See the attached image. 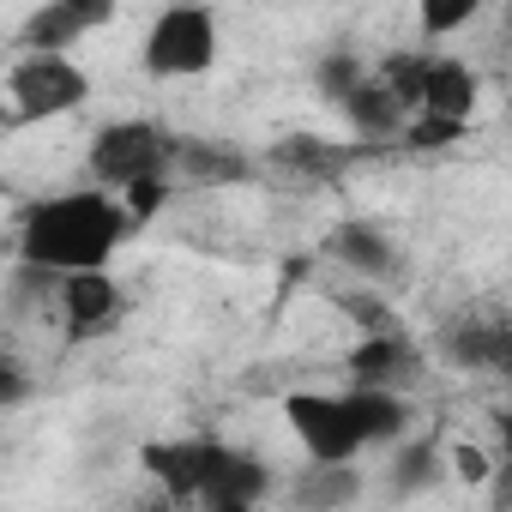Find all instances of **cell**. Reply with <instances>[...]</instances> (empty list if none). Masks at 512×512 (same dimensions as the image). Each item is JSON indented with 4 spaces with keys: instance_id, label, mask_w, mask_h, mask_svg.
<instances>
[{
    "instance_id": "1",
    "label": "cell",
    "mask_w": 512,
    "mask_h": 512,
    "mask_svg": "<svg viewBox=\"0 0 512 512\" xmlns=\"http://www.w3.org/2000/svg\"><path fill=\"white\" fill-rule=\"evenodd\" d=\"M139 223L127 217V205L97 181V187H73L55 199H37L19 217V260L25 266H49V272H85V266H109L115 247L133 235Z\"/></svg>"
},
{
    "instance_id": "2",
    "label": "cell",
    "mask_w": 512,
    "mask_h": 512,
    "mask_svg": "<svg viewBox=\"0 0 512 512\" xmlns=\"http://www.w3.org/2000/svg\"><path fill=\"white\" fill-rule=\"evenodd\" d=\"M145 470L163 482L175 506H211V512H247L272 488V470L260 458L223 440H151Z\"/></svg>"
},
{
    "instance_id": "3",
    "label": "cell",
    "mask_w": 512,
    "mask_h": 512,
    "mask_svg": "<svg viewBox=\"0 0 512 512\" xmlns=\"http://www.w3.org/2000/svg\"><path fill=\"white\" fill-rule=\"evenodd\" d=\"M145 73L151 79H199L217 67V13L205 0H175L163 7L145 31V49H139Z\"/></svg>"
},
{
    "instance_id": "4",
    "label": "cell",
    "mask_w": 512,
    "mask_h": 512,
    "mask_svg": "<svg viewBox=\"0 0 512 512\" xmlns=\"http://www.w3.org/2000/svg\"><path fill=\"white\" fill-rule=\"evenodd\" d=\"M7 97H13V115L19 121H55V115L85 109L91 79L61 49H25L13 61V73H7Z\"/></svg>"
},
{
    "instance_id": "5",
    "label": "cell",
    "mask_w": 512,
    "mask_h": 512,
    "mask_svg": "<svg viewBox=\"0 0 512 512\" xmlns=\"http://www.w3.org/2000/svg\"><path fill=\"white\" fill-rule=\"evenodd\" d=\"M175 151H181V145H175L157 121H109V127H97V139H91V175L121 193V187L139 181V175H169Z\"/></svg>"
},
{
    "instance_id": "6",
    "label": "cell",
    "mask_w": 512,
    "mask_h": 512,
    "mask_svg": "<svg viewBox=\"0 0 512 512\" xmlns=\"http://www.w3.org/2000/svg\"><path fill=\"white\" fill-rule=\"evenodd\" d=\"M284 422H290V434L302 440L308 458H356L368 446L362 422L350 410V392H290Z\"/></svg>"
},
{
    "instance_id": "7",
    "label": "cell",
    "mask_w": 512,
    "mask_h": 512,
    "mask_svg": "<svg viewBox=\"0 0 512 512\" xmlns=\"http://www.w3.org/2000/svg\"><path fill=\"white\" fill-rule=\"evenodd\" d=\"M55 296H61V320H67V338H73V344L109 338V332L121 326V284L109 278V266L67 272Z\"/></svg>"
},
{
    "instance_id": "8",
    "label": "cell",
    "mask_w": 512,
    "mask_h": 512,
    "mask_svg": "<svg viewBox=\"0 0 512 512\" xmlns=\"http://www.w3.org/2000/svg\"><path fill=\"white\" fill-rule=\"evenodd\" d=\"M344 368H350V386H392V392H404V386L422 374V350H416L398 326H386V332H368V338L344 356Z\"/></svg>"
},
{
    "instance_id": "9",
    "label": "cell",
    "mask_w": 512,
    "mask_h": 512,
    "mask_svg": "<svg viewBox=\"0 0 512 512\" xmlns=\"http://www.w3.org/2000/svg\"><path fill=\"white\" fill-rule=\"evenodd\" d=\"M446 362L470 368V374H500L512 380V326L506 320H458L440 332Z\"/></svg>"
},
{
    "instance_id": "10",
    "label": "cell",
    "mask_w": 512,
    "mask_h": 512,
    "mask_svg": "<svg viewBox=\"0 0 512 512\" xmlns=\"http://www.w3.org/2000/svg\"><path fill=\"white\" fill-rule=\"evenodd\" d=\"M290 500L308 512H338L362 500V470L356 458H308V470L290 482Z\"/></svg>"
},
{
    "instance_id": "11",
    "label": "cell",
    "mask_w": 512,
    "mask_h": 512,
    "mask_svg": "<svg viewBox=\"0 0 512 512\" xmlns=\"http://www.w3.org/2000/svg\"><path fill=\"white\" fill-rule=\"evenodd\" d=\"M326 253H332L344 272H356V278H392L398 272V247L374 223H338L326 235Z\"/></svg>"
},
{
    "instance_id": "12",
    "label": "cell",
    "mask_w": 512,
    "mask_h": 512,
    "mask_svg": "<svg viewBox=\"0 0 512 512\" xmlns=\"http://www.w3.org/2000/svg\"><path fill=\"white\" fill-rule=\"evenodd\" d=\"M338 109L350 115V127H356L362 139H404V103H398V91H392L380 73H368Z\"/></svg>"
},
{
    "instance_id": "13",
    "label": "cell",
    "mask_w": 512,
    "mask_h": 512,
    "mask_svg": "<svg viewBox=\"0 0 512 512\" xmlns=\"http://www.w3.org/2000/svg\"><path fill=\"white\" fill-rule=\"evenodd\" d=\"M350 410H356L368 446H398L410 434V404L392 386H350Z\"/></svg>"
},
{
    "instance_id": "14",
    "label": "cell",
    "mask_w": 512,
    "mask_h": 512,
    "mask_svg": "<svg viewBox=\"0 0 512 512\" xmlns=\"http://www.w3.org/2000/svg\"><path fill=\"white\" fill-rule=\"evenodd\" d=\"M476 97H482V85H476V73H470L464 61H452V55H434V61H428V85H422V109H434V115H458V121H470V109H476Z\"/></svg>"
},
{
    "instance_id": "15",
    "label": "cell",
    "mask_w": 512,
    "mask_h": 512,
    "mask_svg": "<svg viewBox=\"0 0 512 512\" xmlns=\"http://www.w3.org/2000/svg\"><path fill=\"white\" fill-rule=\"evenodd\" d=\"M79 37H91V31H85V25H79L67 7H61V0L37 7V13L25 19V31H19V43H25V49H61V55H67Z\"/></svg>"
},
{
    "instance_id": "16",
    "label": "cell",
    "mask_w": 512,
    "mask_h": 512,
    "mask_svg": "<svg viewBox=\"0 0 512 512\" xmlns=\"http://www.w3.org/2000/svg\"><path fill=\"white\" fill-rule=\"evenodd\" d=\"M428 61H434V55H410V49H398V55H386V61H380L374 73H380V79H386V85L398 91V103H404V109H422V85H428Z\"/></svg>"
},
{
    "instance_id": "17",
    "label": "cell",
    "mask_w": 512,
    "mask_h": 512,
    "mask_svg": "<svg viewBox=\"0 0 512 512\" xmlns=\"http://www.w3.org/2000/svg\"><path fill=\"white\" fill-rule=\"evenodd\" d=\"M470 133V121L458 115H434V109H416V121H404V145L410 151H446Z\"/></svg>"
},
{
    "instance_id": "18",
    "label": "cell",
    "mask_w": 512,
    "mask_h": 512,
    "mask_svg": "<svg viewBox=\"0 0 512 512\" xmlns=\"http://www.w3.org/2000/svg\"><path fill=\"white\" fill-rule=\"evenodd\" d=\"M175 157L193 169V181H211V187H217V181H241V175H247V157H241V151H217V145H181Z\"/></svg>"
},
{
    "instance_id": "19",
    "label": "cell",
    "mask_w": 512,
    "mask_h": 512,
    "mask_svg": "<svg viewBox=\"0 0 512 512\" xmlns=\"http://www.w3.org/2000/svg\"><path fill=\"white\" fill-rule=\"evenodd\" d=\"M476 13H482V0H416V19H422L428 37H452V31H464Z\"/></svg>"
},
{
    "instance_id": "20",
    "label": "cell",
    "mask_w": 512,
    "mask_h": 512,
    "mask_svg": "<svg viewBox=\"0 0 512 512\" xmlns=\"http://www.w3.org/2000/svg\"><path fill=\"white\" fill-rule=\"evenodd\" d=\"M434 470H440V452H434V440H416V446H404V452H398L392 488H398V494H416V488H428V482H434Z\"/></svg>"
},
{
    "instance_id": "21",
    "label": "cell",
    "mask_w": 512,
    "mask_h": 512,
    "mask_svg": "<svg viewBox=\"0 0 512 512\" xmlns=\"http://www.w3.org/2000/svg\"><path fill=\"white\" fill-rule=\"evenodd\" d=\"M121 205H127L133 223H151V217L169 205V175H139V181H127V187H121Z\"/></svg>"
},
{
    "instance_id": "22",
    "label": "cell",
    "mask_w": 512,
    "mask_h": 512,
    "mask_svg": "<svg viewBox=\"0 0 512 512\" xmlns=\"http://www.w3.org/2000/svg\"><path fill=\"white\" fill-rule=\"evenodd\" d=\"M362 79H368V73H362V61H356V55H326V61H320V91H326L332 103H344Z\"/></svg>"
},
{
    "instance_id": "23",
    "label": "cell",
    "mask_w": 512,
    "mask_h": 512,
    "mask_svg": "<svg viewBox=\"0 0 512 512\" xmlns=\"http://www.w3.org/2000/svg\"><path fill=\"white\" fill-rule=\"evenodd\" d=\"M338 308H344L362 332H386V326H398V320H392V308H386L380 296H368V290H344V296H338Z\"/></svg>"
},
{
    "instance_id": "24",
    "label": "cell",
    "mask_w": 512,
    "mask_h": 512,
    "mask_svg": "<svg viewBox=\"0 0 512 512\" xmlns=\"http://www.w3.org/2000/svg\"><path fill=\"white\" fill-rule=\"evenodd\" d=\"M452 476H458L464 488H482V482L494 476V458H488L482 446H452Z\"/></svg>"
},
{
    "instance_id": "25",
    "label": "cell",
    "mask_w": 512,
    "mask_h": 512,
    "mask_svg": "<svg viewBox=\"0 0 512 512\" xmlns=\"http://www.w3.org/2000/svg\"><path fill=\"white\" fill-rule=\"evenodd\" d=\"M61 7L85 25V31H103V25H115V13H121V0H61Z\"/></svg>"
},
{
    "instance_id": "26",
    "label": "cell",
    "mask_w": 512,
    "mask_h": 512,
    "mask_svg": "<svg viewBox=\"0 0 512 512\" xmlns=\"http://www.w3.org/2000/svg\"><path fill=\"white\" fill-rule=\"evenodd\" d=\"M25 398V374L19 368H7V374H0V410H13Z\"/></svg>"
},
{
    "instance_id": "27",
    "label": "cell",
    "mask_w": 512,
    "mask_h": 512,
    "mask_svg": "<svg viewBox=\"0 0 512 512\" xmlns=\"http://www.w3.org/2000/svg\"><path fill=\"white\" fill-rule=\"evenodd\" d=\"M500 452H506V458H512V410H506V416H500Z\"/></svg>"
},
{
    "instance_id": "28",
    "label": "cell",
    "mask_w": 512,
    "mask_h": 512,
    "mask_svg": "<svg viewBox=\"0 0 512 512\" xmlns=\"http://www.w3.org/2000/svg\"><path fill=\"white\" fill-rule=\"evenodd\" d=\"M506 31H512V19H506Z\"/></svg>"
}]
</instances>
